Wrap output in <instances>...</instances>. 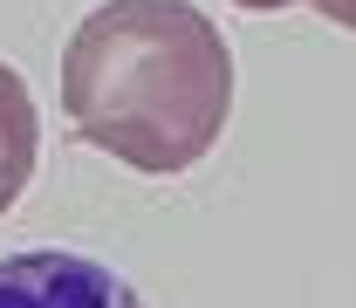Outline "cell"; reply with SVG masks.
<instances>
[{
  "label": "cell",
  "mask_w": 356,
  "mask_h": 308,
  "mask_svg": "<svg viewBox=\"0 0 356 308\" xmlns=\"http://www.w3.org/2000/svg\"><path fill=\"white\" fill-rule=\"evenodd\" d=\"M62 110L117 165L178 178L233 117V48L192 0H110L62 48Z\"/></svg>",
  "instance_id": "obj_1"
},
{
  "label": "cell",
  "mask_w": 356,
  "mask_h": 308,
  "mask_svg": "<svg viewBox=\"0 0 356 308\" xmlns=\"http://www.w3.org/2000/svg\"><path fill=\"white\" fill-rule=\"evenodd\" d=\"M0 308H144L124 274H110L89 254L28 247L0 254Z\"/></svg>",
  "instance_id": "obj_2"
},
{
  "label": "cell",
  "mask_w": 356,
  "mask_h": 308,
  "mask_svg": "<svg viewBox=\"0 0 356 308\" xmlns=\"http://www.w3.org/2000/svg\"><path fill=\"white\" fill-rule=\"evenodd\" d=\"M35 158H42V117H35V96H28V83H21V69L0 62V213L28 192Z\"/></svg>",
  "instance_id": "obj_3"
},
{
  "label": "cell",
  "mask_w": 356,
  "mask_h": 308,
  "mask_svg": "<svg viewBox=\"0 0 356 308\" xmlns=\"http://www.w3.org/2000/svg\"><path fill=\"white\" fill-rule=\"evenodd\" d=\"M233 7H247V14H274V7H295V0H233Z\"/></svg>",
  "instance_id": "obj_4"
}]
</instances>
